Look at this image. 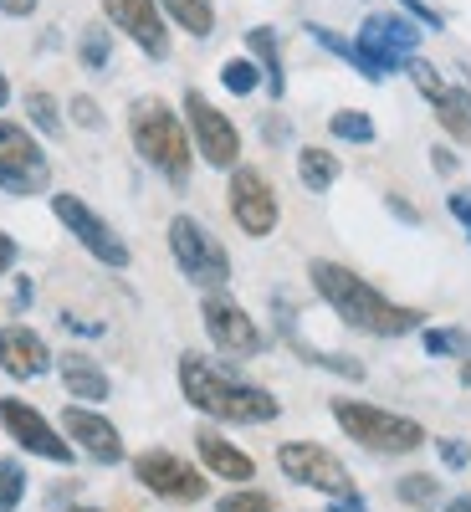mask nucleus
<instances>
[{"label":"nucleus","instance_id":"6ab92c4d","mask_svg":"<svg viewBox=\"0 0 471 512\" xmlns=\"http://www.w3.org/2000/svg\"><path fill=\"white\" fill-rule=\"evenodd\" d=\"M195 451H200V461H205V472H216L221 482H251V477H256V461H251L246 451H236L231 441H221L216 431H200V436H195Z\"/></svg>","mask_w":471,"mask_h":512},{"label":"nucleus","instance_id":"412c9836","mask_svg":"<svg viewBox=\"0 0 471 512\" xmlns=\"http://www.w3.org/2000/svg\"><path fill=\"white\" fill-rule=\"evenodd\" d=\"M246 52L262 62V82H267V93L282 98L287 93V77H282V52H277V31L272 26H256L246 31Z\"/></svg>","mask_w":471,"mask_h":512},{"label":"nucleus","instance_id":"473e14b6","mask_svg":"<svg viewBox=\"0 0 471 512\" xmlns=\"http://www.w3.org/2000/svg\"><path fill=\"white\" fill-rule=\"evenodd\" d=\"M400 6L410 11V21H420L425 31H441L446 21H441V11H431V6H425V0H400Z\"/></svg>","mask_w":471,"mask_h":512},{"label":"nucleus","instance_id":"79ce46f5","mask_svg":"<svg viewBox=\"0 0 471 512\" xmlns=\"http://www.w3.org/2000/svg\"><path fill=\"white\" fill-rule=\"evenodd\" d=\"M11 103V82H6V72H0V108Z\"/></svg>","mask_w":471,"mask_h":512},{"label":"nucleus","instance_id":"cd10ccee","mask_svg":"<svg viewBox=\"0 0 471 512\" xmlns=\"http://www.w3.org/2000/svg\"><path fill=\"white\" fill-rule=\"evenodd\" d=\"M26 113H31V123H36L47 139H57V134H62V113H57V98H52V93L31 88V93H26Z\"/></svg>","mask_w":471,"mask_h":512},{"label":"nucleus","instance_id":"aec40b11","mask_svg":"<svg viewBox=\"0 0 471 512\" xmlns=\"http://www.w3.org/2000/svg\"><path fill=\"white\" fill-rule=\"evenodd\" d=\"M57 369L72 400H108V374L88 354H57Z\"/></svg>","mask_w":471,"mask_h":512},{"label":"nucleus","instance_id":"20e7f679","mask_svg":"<svg viewBox=\"0 0 471 512\" xmlns=\"http://www.w3.org/2000/svg\"><path fill=\"white\" fill-rule=\"evenodd\" d=\"M333 420L349 431V441H359L364 451H379V456H405V451L425 446V431L415 420L364 405V400H333Z\"/></svg>","mask_w":471,"mask_h":512},{"label":"nucleus","instance_id":"c85d7f7f","mask_svg":"<svg viewBox=\"0 0 471 512\" xmlns=\"http://www.w3.org/2000/svg\"><path fill=\"white\" fill-rule=\"evenodd\" d=\"M21 497H26V472H21V461L0 456V512H16Z\"/></svg>","mask_w":471,"mask_h":512},{"label":"nucleus","instance_id":"ddd939ff","mask_svg":"<svg viewBox=\"0 0 471 512\" xmlns=\"http://www.w3.org/2000/svg\"><path fill=\"white\" fill-rule=\"evenodd\" d=\"M405 72L415 77V88L431 98L436 123L446 128V134H451L456 144H471V98H466L461 88H451V82H446L431 62H420V57H405Z\"/></svg>","mask_w":471,"mask_h":512},{"label":"nucleus","instance_id":"4c0bfd02","mask_svg":"<svg viewBox=\"0 0 471 512\" xmlns=\"http://www.w3.org/2000/svg\"><path fill=\"white\" fill-rule=\"evenodd\" d=\"M36 0H0V16H31Z\"/></svg>","mask_w":471,"mask_h":512},{"label":"nucleus","instance_id":"1a4fd4ad","mask_svg":"<svg viewBox=\"0 0 471 512\" xmlns=\"http://www.w3.org/2000/svg\"><path fill=\"white\" fill-rule=\"evenodd\" d=\"M52 210H57V221L82 241V251H93L103 267H128V241H123L82 195H67V190H62V195H52Z\"/></svg>","mask_w":471,"mask_h":512},{"label":"nucleus","instance_id":"c9c22d12","mask_svg":"<svg viewBox=\"0 0 471 512\" xmlns=\"http://www.w3.org/2000/svg\"><path fill=\"white\" fill-rule=\"evenodd\" d=\"M384 205H390V210H395V216H400L405 226H420V210H415V205H405L400 195H384Z\"/></svg>","mask_w":471,"mask_h":512},{"label":"nucleus","instance_id":"a211bd4d","mask_svg":"<svg viewBox=\"0 0 471 512\" xmlns=\"http://www.w3.org/2000/svg\"><path fill=\"white\" fill-rule=\"evenodd\" d=\"M62 431H67V441H77L82 451H88L93 461H103V466L123 461V441H118V431H113L103 415H93V410H82V405L62 410Z\"/></svg>","mask_w":471,"mask_h":512},{"label":"nucleus","instance_id":"f03ea898","mask_svg":"<svg viewBox=\"0 0 471 512\" xmlns=\"http://www.w3.org/2000/svg\"><path fill=\"white\" fill-rule=\"evenodd\" d=\"M180 390L195 410L216 415V420H231V425H267L282 410L262 384H246V379L216 369L200 354H180Z\"/></svg>","mask_w":471,"mask_h":512},{"label":"nucleus","instance_id":"bb28decb","mask_svg":"<svg viewBox=\"0 0 471 512\" xmlns=\"http://www.w3.org/2000/svg\"><path fill=\"white\" fill-rule=\"evenodd\" d=\"M221 82H226L236 98H251L256 88H262V67H256L251 57H231V62L221 67Z\"/></svg>","mask_w":471,"mask_h":512},{"label":"nucleus","instance_id":"4be33fe9","mask_svg":"<svg viewBox=\"0 0 471 512\" xmlns=\"http://www.w3.org/2000/svg\"><path fill=\"white\" fill-rule=\"evenodd\" d=\"M338 175H344V164H338V154H328V149H318V144L297 149V180H303L313 195H328Z\"/></svg>","mask_w":471,"mask_h":512},{"label":"nucleus","instance_id":"2f4dec72","mask_svg":"<svg viewBox=\"0 0 471 512\" xmlns=\"http://www.w3.org/2000/svg\"><path fill=\"white\" fill-rule=\"evenodd\" d=\"M441 446V461L451 466V472H466V461H471V451H466V441H456V436H446V441H436Z\"/></svg>","mask_w":471,"mask_h":512},{"label":"nucleus","instance_id":"b1692460","mask_svg":"<svg viewBox=\"0 0 471 512\" xmlns=\"http://www.w3.org/2000/svg\"><path fill=\"white\" fill-rule=\"evenodd\" d=\"M328 134L344 139V144H374V118L359 113V108H344V113L328 118Z\"/></svg>","mask_w":471,"mask_h":512},{"label":"nucleus","instance_id":"2eb2a0df","mask_svg":"<svg viewBox=\"0 0 471 512\" xmlns=\"http://www.w3.org/2000/svg\"><path fill=\"white\" fill-rule=\"evenodd\" d=\"M103 16L134 41V47L154 62L169 57V31H164V16H159V0H103Z\"/></svg>","mask_w":471,"mask_h":512},{"label":"nucleus","instance_id":"e433bc0d","mask_svg":"<svg viewBox=\"0 0 471 512\" xmlns=\"http://www.w3.org/2000/svg\"><path fill=\"white\" fill-rule=\"evenodd\" d=\"M11 267H16V241H11L6 231H0V277H6Z\"/></svg>","mask_w":471,"mask_h":512},{"label":"nucleus","instance_id":"4468645a","mask_svg":"<svg viewBox=\"0 0 471 512\" xmlns=\"http://www.w3.org/2000/svg\"><path fill=\"white\" fill-rule=\"evenodd\" d=\"M134 477H139L154 497H164V502H200L205 487H210L195 466H185L175 451H144V456L134 461Z\"/></svg>","mask_w":471,"mask_h":512},{"label":"nucleus","instance_id":"39448f33","mask_svg":"<svg viewBox=\"0 0 471 512\" xmlns=\"http://www.w3.org/2000/svg\"><path fill=\"white\" fill-rule=\"evenodd\" d=\"M354 47H359L364 77H369V82H384L390 72L405 67V57H415V47H420V21H405V16H364Z\"/></svg>","mask_w":471,"mask_h":512},{"label":"nucleus","instance_id":"5701e85b","mask_svg":"<svg viewBox=\"0 0 471 512\" xmlns=\"http://www.w3.org/2000/svg\"><path fill=\"white\" fill-rule=\"evenodd\" d=\"M164 11L180 21V31H190V36H210L216 31V6L210 0H164Z\"/></svg>","mask_w":471,"mask_h":512},{"label":"nucleus","instance_id":"a878e982","mask_svg":"<svg viewBox=\"0 0 471 512\" xmlns=\"http://www.w3.org/2000/svg\"><path fill=\"white\" fill-rule=\"evenodd\" d=\"M395 497L410 502V507H431V502H441V482L431 472H410V477L395 482Z\"/></svg>","mask_w":471,"mask_h":512},{"label":"nucleus","instance_id":"c756f323","mask_svg":"<svg viewBox=\"0 0 471 512\" xmlns=\"http://www.w3.org/2000/svg\"><path fill=\"white\" fill-rule=\"evenodd\" d=\"M420 344H425V354L446 359V354H466V333H456V328H425Z\"/></svg>","mask_w":471,"mask_h":512},{"label":"nucleus","instance_id":"dca6fc26","mask_svg":"<svg viewBox=\"0 0 471 512\" xmlns=\"http://www.w3.org/2000/svg\"><path fill=\"white\" fill-rule=\"evenodd\" d=\"M0 425L11 431V441H21V451H31V456H47V461H72V446L52 431V420L41 415V410H31L26 400H0Z\"/></svg>","mask_w":471,"mask_h":512},{"label":"nucleus","instance_id":"f8f14e48","mask_svg":"<svg viewBox=\"0 0 471 512\" xmlns=\"http://www.w3.org/2000/svg\"><path fill=\"white\" fill-rule=\"evenodd\" d=\"M200 318H205L210 344H216L221 354H231V359H251V354H262V344H267L262 328H256V318L241 303L221 297V292H210L205 303H200Z\"/></svg>","mask_w":471,"mask_h":512},{"label":"nucleus","instance_id":"58836bf2","mask_svg":"<svg viewBox=\"0 0 471 512\" xmlns=\"http://www.w3.org/2000/svg\"><path fill=\"white\" fill-rule=\"evenodd\" d=\"M436 154V169H441V175H451V169H456V154L451 149H431Z\"/></svg>","mask_w":471,"mask_h":512},{"label":"nucleus","instance_id":"c03bdc74","mask_svg":"<svg viewBox=\"0 0 471 512\" xmlns=\"http://www.w3.org/2000/svg\"><path fill=\"white\" fill-rule=\"evenodd\" d=\"M72 512H98V507H72Z\"/></svg>","mask_w":471,"mask_h":512},{"label":"nucleus","instance_id":"72a5a7b5","mask_svg":"<svg viewBox=\"0 0 471 512\" xmlns=\"http://www.w3.org/2000/svg\"><path fill=\"white\" fill-rule=\"evenodd\" d=\"M72 123H82V128H103L98 103H93V98H72Z\"/></svg>","mask_w":471,"mask_h":512},{"label":"nucleus","instance_id":"a19ab883","mask_svg":"<svg viewBox=\"0 0 471 512\" xmlns=\"http://www.w3.org/2000/svg\"><path fill=\"white\" fill-rule=\"evenodd\" d=\"M446 512H471V492H466V497H456V502H451Z\"/></svg>","mask_w":471,"mask_h":512},{"label":"nucleus","instance_id":"7ed1b4c3","mask_svg":"<svg viewBox=\"0 0 471 512\" xmlns=\"http://www.w3.org/2000/svg\"><path fill=\"white\" fill-rule=\"evenodd\" d=\"M128 139H134V149L144 154L149 169H159V175L185 190L190 185V164H195V144L185 134L180 113L169 108L164 98H139L134 108H128Z\"/></svg>","mask_w":471,"mask_h":512},{"label":"nucleus","instance_id":"f704fd0d","mask_svg":"<svg viewBox=\"0 0 471 512\" xmlns=\"http://www.w3.org/2000/svg\"><path fill=\"white\" fill-rule=\"evenodd\" d=\"M446 210H451V216L466 226V241H471V195L466 190H456V195H446Z\"/></svg>","mask_w":471,"mask_h":512},{"label":"nucleus","instance_id":"393cba45","mask_svg":"<svg viewBox=\"0 0 471 512\" xmlns=\"http://www.w3.org/2000/svg\"><path fill=\"white\" fill-rule=\"evenodd\" d=\"M77 57H82V67H88V72H103L108 57H113V31L88 26V31H82V41H77Z\"/></svg>","mask_w":471,"mask_h":512},{"label":"nucleus","instance_id":"f257e3e1","mask_svg":"<svg viewBox=\"0 0 471 512\" xmlns=\"http://www.w3.org/2000/svg\"><path fill=\"white\" fill-rule=\"evenodd\" d=\"M308 277H313V287H318L323 303H328L338 318H344L349 328H359V333H374V338H405V333H415L420 318H425V313H415V308L390 303V297H384L379 287H369L359 272L328 262V256L308 262Z\"/></svg>","mask_w":471,"mask_h":512},{"label":"nucleus","instance_id":"9d476101","mask_svg":"<svg viewBox=\"0 0 471 512\" xmlns=\"http://www.w3.org/2000/svg\"><path fill=\"white\" fill-rule=\"evenodd\" d=\"M277 466L292 482H303L313 492H328V497H349L354 492L349 466L338 461L333 451H323L318 441H287V446H277Z\"/></svg>","mask_w":471,"mask_h":512},{"label":"nucleus","instance_id":"423d86ee","mask_svg":"<svg viewBox=\"0 0 471 512\" xmlns=\"http://www.w3.org/2000/svg\"><path fill=\"white\" fill-rule=\"evenodd\" d=\"M169 251H175L180 272H185L195 287H226V282H231V256H226V246L210 236L195 216H175V221H169Z\"/></svg>","mask_w":471,"mask_h":512},{"label":"nucleus","instance_id":"6e6552de","mask_svg":"<svg viewBox=\"0 0 471 512\" xmlns=\"http://www.w3.org/2000/svg\"><path fill=\"white\" fill-rule=\"evenodd\" d=\"M185 118H190V139H195V154L205 164H216V169H236L241 159V134H236V123L210 103L205 93H185Z\"/></svg>","mask_w":471,"mask_h":512},{"label":"nucleus","instance_id":"9b49d317","mask_svg":"<svg viewBox=\"0 0 471 512\" xmlns=\"http://www.w3.org/2000/svg\"><path fill=\"white\" fill-rule=\"evenodd\" d=\"M231 221L246 231V236H272L277 221H282V205H277V190L262 169H231Z\"/></svg>","mask_w":471,"mask_h":512},{"label":"nucleus","instance_id":"37998d69","mask_svg":"<svg viewBox=\"0 0 471 512\" xmlns=\"http://www.w3.org/2000/svg\"><path fill=\"white\" fill-rule=\"evenodd\" d=\"M461 379H466V390H471V359H466V369H461Z\"/></svg>","mask_w":471,"mask_h":512},{"label":"nucleus","instance_id":"0eeeda50","mask_svg":"<svg viewBox=\"0 0 471 512\" xmlns=\"http://www.w3.org/2000/svg\"><path fill=\"white\" fill-rule=\"evenodd\" d=\"M47 180H52V169L41 159V144L21 123L0 118V190L6 195H41Z\"/></svg>","mask_w":471,"mask_h":512},{"label":"nucleus","instance_id":"ea45409f","mask_svg":"<svg viewBox=\"0 0 471 512\" xmlns=\"http://www.w3.org/2000/svg\"><path fill=\"white\" fill-rule=\"evenodd\" d=\"M26 303H31V282L21 277V282H16V308H26Z\"/></svg>","mask_w":471,"mask_h":512},{"label":"nucleus","instance_id":"f3484780","mask_svg":"<svg viewBox=\"0 0 471 512\" xmlns=\"http://www.w3.org/2000/svg\"><path fill=\"white\" fill-rule=\"evenodd\" d=\"M0 369H6L11 379H41L52 369L47 338H41L36 328H26V323H6L0 328Z\"/></svg>","mask_w":471,"mask_h":512},{"label":"nucleus","instance_id":"7c9ffc66","mask_svg":"<svg viewBox=\"0 0 471 512\" xmlns=\"http://www.w3.org/2000/svg\"><path fill=\"white\" fill-rule=\"evenodd\" d=\"M216 512H277V502L267 497V492H231V497H221V507Z\"/></svg>","mask_w":471,"mask_h":512}]
</instances>
